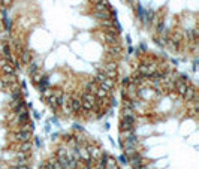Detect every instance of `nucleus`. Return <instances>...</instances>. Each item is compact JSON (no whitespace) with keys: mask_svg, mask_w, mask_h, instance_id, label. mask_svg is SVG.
Here are the masks:
<instances>
[{"mask_svg":"<svg viewBox=\"0 0 199 169\" xmlns=\"http://www.w3.org/2000/svg\"><path fill=\"white\" fill-rule=\"evenodd\" d=\"M129 163H130V166H132L133 169L139 168V166H142V165H144V163H142V157H139L138 154L130 156V157H129Z\"/></svg>","mask_w":199,"mask_h":169,"instance_id":"20e7f679","label":"nucleus"},{"mask_svg":"<svg viewBox=\"0 0 199 169\" xmlns=\"http://www.w3.org/2000/svg\"><path fill=\"white\" fill-rule=\"evenodd\" d=\"M2 2H3V5H5V6H6V5H10V3H12V0H2Z\"/></svg>","mask_w":199,"mask_h":169,"instance_id":"cd10ccee","label":"nucleus"},{"mask_svg":"<svg viewBox=\"0 0 199 169\" xmlns=\"http://www.w3.org/2000/svg\"><path fill=\"white\" fill-rule=\"evenodd\" d=\"M123 84H124V85H129L130 80H129V78H124V80H123Z\"/></svg>","mask_w":199,"mask_h":169,"instance_id":"a878e982","label":"nucleus"},{"mask_svg":"<svg viewBox=\"0 0 199 169\" xmlns=\"http://www.w3.org/2000/svg\"><path fill=\"white\" fill-rule=\"evenodd\" d=\"M136 169H148V166H145V165H142V166H139V168H136Z\"/></svg>","mask_w":199,"mask_h":169,"instance_id":"c756f323","label":"nucleus"},{"mask_svg":"<svg viewBox=\"0 0 199 169\" xmlns=\"http://www.w3.org/2000/svg\"><path fill=\"white\" fill-rule=\"evenodd\" d=\"M97 89H99V84H97V82H94V81H90V82L85 84V93H91V94H94Z\"/></svg>","mask_w":199,"mask_h":169,"instance_id":"9d476101","label":"nucleus"},{"mask_svg":"<svg viewBox=\"0 0 199 169\" xmlns=\"http://www.w3.org/2000/svg\"><path fill=\"white\" fill-rule=\"evenodd\" d=\"M69 106L72 111H80V109H82V102H81L80 97H72Z\"/></svg>","mask_w":199,"mask_h":169,"instance_id":"0eeeda50","label":"nucleus"},{"mask_svg":"<svg viewBox=\"0 0 199 169\" xmlns=\"http://www.w3.org/2000/svg\"><path fill=\"white\" fill-rule=\"evenodd\" d=\"M103 69H105V72H115L117 70V63L115 61H110V63H106L103 66Z\"/></svg>","mask_w":199,"mask_h":169,"instance_id":"a211bd4d","label":"nucleus"},{"mask_svg":"<svg viewBox=\"0 0 199 169\" xmlns=\"http://www.w3.org/2000/svg\"><path fill=\"white\" fill-rule=\"evenodd\" d=\"M94 94H96V97H97L99 100H103V99H106V97H108V94H110V93H108L106 90H103L102 87H99V89L96 90V93H94Z\"/></svg>","mask_w":199,"mask_h":169,"instance_id":"4468645a","label":"nucleus"},{"mask_svg":"<svg viewBox=\"0 0 199 169\" xmlns=\"http://www.w3.org/2000/svg\"><path fill=\"white\" fill-rule=\"evenodd\" d=\"M38 68H39V66H38V63H35V61H33V63H30V66H29V72H30V75L36 73V72H38Z\"/></svg>","mask_w":199,"mask_h":169,"instance_id":"4be33fe9","label":"nucleus"},{"mask_svg":"<svg viewBox=\"0 0 199 169\" xmlns=\"http://www.w3.org/2000/svg\"><path fill=\"white\" fill-rule=\"evenodd\" d=\"M114 84H115V82H114V80H111V78H106V80L103 81L102 84H99V87H102L103 90H106V91L110 93L111 90H112V87H114Z\"/></svg>","mask_w":199,"mask_h":169,"instance_id":"9b49d317","label":"nucleus"},{"mask_svg":"<svg viewBox=\"0 0 199 169\" xmlns=\"http://www.w3.org/2000/svg\"><path fill=\"white\" fill-rule=\"evenodd\" d=\"M10 29H12V23H10V20H5V30L10 31Z\"/></svg>","mask_w":199,"mask_h":169,"instance_id":"393cba45","label":"nucleus"},{"mask_svg":"<svg viewBox=\"0 0 199 169\" xmlns=\"http://www.w3.org/2000/svg\"><path fill=\"white\" fill-rule=\"evenodd\" d=\"M47 102H48V105H50L51 108H54V109L59 108V105H57V97H56L54 94H51L50 97H47Z\"/></svg>","mask_w":199,"mask_h":169,"instance_id":"f3484780","label":"nucleus"},{"mask_svg":"<svg viewBox=\"0 0 199 169\" xmlns=\"http://www.w3.org/2000/svg\"><path fill=\"white\" fill-rule=\"evenodd\" d=\"M30 150H31V144H30V141H27V142H21V145L18 147V151H20V153H24V154H27Z\"/></svg>","mask_w":199,"mask_h":169,"instance_id":"2eb2a0df","label":"nucleus"},{"mask_svg":"<svg viewBox=\"0 0 199 169\" xmlns=\"http://www.w3.org/2000/svg\"><path fill=\"white\" fill-rule=\"evenodd\" d=\"M87 151L91 159H100V156H102V151L97 147H87Z\"/></svg>","mask_w":199,"mask_h":169,"instance_id":"1a4fd4ad","label":"nucleus"},{"mask_svg":"<svg viewBox=\"0 0 199 169\" xmlns=\"http://www.w3.org/2000/svg\"><path fill=\"white\" fill-rule=\"evenodd\" d=\"M105 80H106L105 72H97V73L94 75V78H93V81H94V82H97V84H102Z\"/></svg>","mask_w":199,"mask_h":169,"instance_id":"dca6fc26","label":"nucleus"},{"mask_svg":"<svg viewBox=\"0 0 199 169\" xmlns=\"http://www.w3.org/2000/svg\"><path fill=\"white\" fill-rule=\"evenodd\" d=\"M17 82V75L10 73V75H3L2 76V84L3 85H9V84H15Z\"/></svg>","mask_w":199,"mask_h":169,"instance_id":"423d86ee","label":"nucleus"},{"mask_svg":"<svg viewBox=\"0 0 199 169\" xmlns=\"http://www.w3.org/2000/svg\"><path fill=\"white\" fill-rule=\"evenodd\" d=\"M17 169H30L29 166H15Z\"/></svg>","mask_w":199,"mask_h":169,"instance_id":"c85d7f7f","label":"nucleus"},{"mask_svg":"<svg viewBox=\"0 0 199 169\" xmlns=\"http://www.w3.org/2000/svg\"><path fill=\"white\" fill-rule=\"evenodd\" d=\"M105 169H118V166L117 165H111V166H106Z\"/></svg>","mask_w":199,"mask_h":169,"instance_id":"bb28decb","label":"nucleus"},{"mask_svg":"<svg viewBox=\"0 0 199 169\" xmlns=\"http://www.w3.org/2000/svg\"><path fill=\"white\" fill-rule=\"evenodd\" d=\"M183 97L186 100H196V90H195V87L193 85H187V90L183 94Z\"/></svg>","mask_w":199,"mask_h":169,"instance_id":"7ed1b4c3","label":"nucleus"},{"mask_svg":"<svg viewBox=\"0 0 199 169\" xmlns=\"http://www.w3.org/2000/svg\"><path fill=\"white\" fill-rule=\"evenodd\" d=\"M82 102H89V103H93L94 106H96V97H94V94H91V93H84L82 94V97H81Z\"/></svg>","mask_w":199,"mask_h":169,"instance_id":"ddd939ff","label":"nucleus"},{"mask_svg":"<svg viewBox=\"0 0 199 169\" xmlns=\"http://www.w3.org/2000/svg\"><path fill=\"white\" fill-rule=\"evenodd\" d=\"M133 123H135V117H123L120 121V129L121 132H130L133 130Z\"/></svg>","mask_w":199,"mask_h":169,"instance_id":"f257e3e1","label":"nucleus"},{"mask_svg":"<svg viewBox=\"0 0 199 169\" xmlns=\"http://www.w3.org/2000/svg\"><path fill=\"white\" fill-rule=\"evenodd\" d=\"M94 18L103 21V20H110V10H99V12H94L93 14Z\"/></svg>","mask_w":199,"mask_h":169,"instance_id":"f8f14e48","label":"nucleus"},{"mask_svg":"<svg viewBox=\"0 0 199 169\" xmlns=\"http://www.w3.org/2000/svg\"><path fill=\"white\" fill-rule=\"evenodd\" d=\"M0 68H2V72L5 75H10V73H15V68L12 66V63L6 61V59L0 60Z\"/></svg>","mask_w":199,"mask_h":169,"instance_id":"f03ea898","label":"nucleus"},{"mask_svg":"<svg viewBox=\"0 0 199 169\" xmlns=\"http://www.w3.org/2000/svg\"><path fill=\"white\" fill-rule=\"evenodd\" d=\"M106 52H108V54H111V56H118L120 48H115V47H110V48L106 50Z\"/></svg>","mask_w":199,"mask_h":169,"instance_id":"5701e85b","label":"nucleus"},{"mask_svg":"<svg viewBox=\"0 0 199 169\" xmlns=\"http://www.w3.org/2000/svg\"><path fill=\"white\" fill-rule=\"evenodd\" d=\"M23 60H24V61H27V63L30 61V52L27 50L23 51Z\"/></svg>","mask_w":199,"mask_h":169,"instance_id":"b1692460","label":"nucleus"},{"mask_svg":"<svg viewBox=\"0 0 199 169\" xmlns=\"http://www.w3.org/2000/svg\"><path fill=\"white\" fill-rule=\"evenodd\" d=\"M42 80H44V73H40V72L33 73V82H35V84H39Z\"/></svg>","mask_w":199,"mask_h":169,"instance_id":"412c9836","label":"nucleus"},{"mask_svg":"<svg viewBox=\"0 0 199 169\" xmlns=\"http://www.w3.org/2000/svg\"><path fill=\"white\" fill-rule=\"evenodd\" d=\"M2 52H3V56H5L6 59L12 61V56H10V47H9V45H6V43H5V45H3V48H2ZM10 61H9V63H10Z\"/></svg>","mask_w":199,"mask_h":169,"instance_id":"6ab92c4d","label":"nucleus"},{"mask_svg":"<svg viewBox=\"0 0 199 169\" xmlns=\"http://www.w3.org/2000/svg\"><path fill=\"white\" fill-rule=\"evenodd\" d=\"M103 40L110 45V47H114L117 43V35L115 33H103Z\"/></svg>","mask_w":199,"mask_h":169,"instance_id":"39448f33","label":"nucleus"},{"mask_svg":"<svg viewBox=\"0 0 199 169\" xmlns=\"http://www.w3.org/2000/svg\"><path fill=\"white\" fill-rule=\"evenodd\" d=\"M124 153L127 154V157L136 154V147H124Z\"/></svg>","mask_w":199,"mask_h":169,"instance_id":"aec40b11","label":"nucleus"},{"mask_svg":"<svg viewBox=\"0 0 199 169\" xmlns=\"http://www.w3.org/2000/svg\"><path fill=\"white\" fill-rule=\"evenodd\" d=\"M30 138H31V132L20 130V132L17 133V139L20 141V142H27V141H30Z\"/></svg>","mask_w":199,"mask_h":169,"instance_id":"6e6552de","label":"nucleus"}]
</instances>
